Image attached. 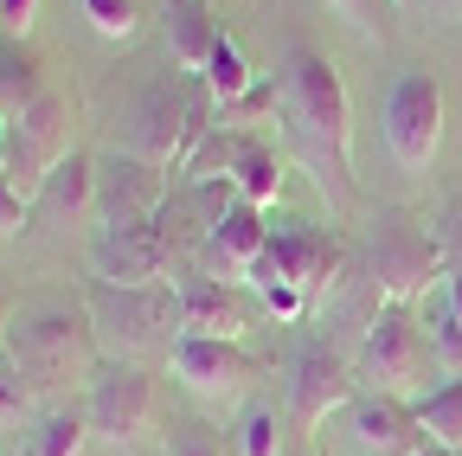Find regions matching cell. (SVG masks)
I'll use <instances>...</instances> for the list:
<instances>
[{"label": "cell", "mask_w": 462, "mask_h": 456, "mask_svg": "<svg viewBox=\"0 0 462 456\" xmlns=\"http://www.w3.org/2000/svg\"><path fill=\"white\" fill-rule=\"evenodd\" d=\"M231 181H238V193H245V200L270 206V200H276V187H282V167H276V148H270L263 135L238 129V161H231Z\"/></svg>", "instance_id": "obj_21"}, {"label": "cell", "mask_w": 462, "mask_h": 456, "mask_svg": "<svg viewBox=\"0 0 462 456\" xmlns=\"http://www.w3.org/2000/svg\"><path fill=\"white\" fill-rule=\"evenodd\" d=\"M437 238H443V251H449V270H462V193L443 206V232H437Z\"/></svg>", "instance_id": "obj_32"}, {"label": "cell", "mask_w": 462, "mask_h": 456, "mask_svg": "<svg viewBox=\"0 0 462 456\" xmlns=\"http://www.w3.org/2000/svg\"><path fill=\"white\" fill-rule=\"evenodd\" d=\"M32 398H39V386L14 367V360H0V424H20V418H32Z\"/></svg>", "instance_id": "obj_27"}, {"label": "cell", "mask_w": 462, "mask_h": 456, "mask_svg": "<svg viewBox=\"0 0 462 456\" xmlns=\"http://www.w3.org/2000/svg\"><path fill=\"white\" fill-rule=\"evenodd\" d=\"M437 7H443V14H462V0H437Z\"/></svg>", "instance_id": "obj_37"}, {"label": "cell", "mask_w": 462, "mask_h": 456, "mask_svg": "<svg viewBox=\"0 0 462 456\" xmlns=\"http://www.w3.org/2000/svg\"><path fill=\"white\" fill-rule=\"evenodd\" d=\"M251 283L263 290V283H289V290L302 296H340L346 283V238L328 232V225H276Z\"/></svg>", "instance_id": "obj_5"}, {"label": "cell", "mask_w": 462, "mask_h": 456, "mask_svg": "<svg viewBox=\"0 0 462 456\" xmlns=\"http://www.w3.org/2000/svg\"><path fill=\"white\" fill-rule=\"evenodd\" d=\"M354 392H360L354 354H340L334 340H315V348H302L296 379H289V424H296V431H315L328 412L354 405Z\"/></svg>", "instance_id": "obj_13"}, {"label": "cell", "mask_w": 462, "mask_h": 456, "mask_svg": "<svg viewBox=\"0 0 462 456\" xmlns=\"http://www.w3.org/2000/svg\"><path fill=\"white\" fill-rule=\"evenodd\" d=\"M71 123H78V97L71 90H45L26 116L7 123V187L32 206L39 187L51 181V167L71 154Z\"/></svg>", "instance_id": "obj_6"}, {"label": "cell", "mask_w": 462, "mask_h": 456, "mask_svg": "<svg viewBox=\"0 0 462 456\" xmlns=\"http://www.w3.org/2000/svg\"><path fill=\"white\" fill-rule=\"evenodd\" d=\"M90 270L97 283H123V290H154V283H173V251L161 238V225H103L90 245Z\"/></svg>", "instance_id": "obj_12"}, {"label": "cell", "mask_w": 462, "mask_h": 456, "mask_svg": "<svg viewBox=\"0 0 462 456\" xmlns=\"http://www.w3.org/2000/svg\"><path fill=\"white\" fill-rule=\"evenodd\" d=\"M0 181H7V116H0Z\"/></svg>", "instance_id": "obj_36"}, {"label": "cell", "mask_w": 462, "mask_h": 456, "mask_svg": "<svg viewBox=\"0 0 462 456\" xmlns=\"http://www.w3.org/2000/svg\"><path fill=\"white\" fill-rule=\"evenodd\" d=\"M437 142H443V84L430 65H411L385 90V148L398 167L418 174V167H430Z\"/></svg>", "instance_id": "obj_8"}, {"label": "cell", "mask_w": 462, "mask_h": 456, "mask_svg": "<svg viewBox=\"0 0 462 456\" xmlns=\"http://www.w3.org/2000/svg\"><path fill=\"white\" fill-rule=\"evenodd\" d=\"M161 26H167V51H173V65H180L187 78H199L212 65V51H218V20L206 0H161Z\"/></svg>", "instance_id": "obj_18"}, {"label": "cell", "mask_w": 462, "mask_h": 456, "mask_svg": "<svg viewBox=\"0 0 462 456\" xmlns=\"http://www.w3.org/2000/svg\"><path fill=\"white\" fill-rule=\"evenodd\" d=\"M443 290H449V302H456V315H462V270H449V276H443Z\"/></svg>", "instance_id": "obj_34"}, {"label": "cell", "mask_w": 462, "mask_h": 456, "mask_svg": "<svg viewBox=\"0 0 462 456\" xmlns=\"http://www.w3.org/2000/svg\"><path fill=\"white\" fill-rule=\"evenodd\" d=\"M424 354H430V340H424V321L411 315V302H385L366 334H360V348H354V373L366 379V392H398V398H411L418 373H424Z\"/></svg>", "instance_id": "obj_7"}, {"label": "cell", "mask_w": 462, "mask_h": 456, "mask_svg": "<svg viewBox=\"0 0 462 456\" xmlns=\"http://www.w3.org/2000/svg\"><path fill=\"white\" fill-rule=\"evenodd\" d=\"M7 360L39 386H71V373H97V328L84 309H26L7 328Z\"/></svg>", "instance_id": "obj_4"}, {"label": "cell", "mask_w": 462, "mask_h": 456, "mask_svg": "<svg viewBox=\"0 0 462 456\" xmlns=\"http://www.w3.org/2000/svg\"><path fill=\"white\" fill-rule=\"evenodd\" d=\"M328 7H334V14H346L360 33H379V26H385V0H328Z\"/></svg>", "instance_id": "obj_30"}, {"label": "cell", "mask_w": 462, "mask_h": 456, "mask_svg": "<svg viewBox=\"0 0 462 456\" xmlns=\"http://www.w3.org/2000/svg\"><path fill=\"white\" fill-rule=\"evenodd\" d=\"M449 276V251L411 206H379L366 219V283L385 302H418Z\"/></svg>", "instance_id": "obj_3"}, {"label": "cell", "mask_w": 462, "mask_h": 456, "mask_svg": "<svg viewBox=\"0 0 462 456\" xmlns=\"http://www.w3.org/2000/svg\"><path fill=\"white\" fill-rule=\"evenodd\" d=\"M263 245H270V219H263V206H257V200H238V206H231V212L212 225V238H206V251H199L193 270H206V276H218V283H238V276L251 283Z\"/></svg>", "instance_id": "obj_16"}, {"label": "cell", "mask_w": 462, "mask_h": 456, "mask_svg": "<svg viewBox=\"0 0 462 456\" xmlns=\"http://www.w3.org/2000/svg\"><path fill=\"white\" fill-rule=\"evenodd\" d=\"M84 14H90V26H97L103 39H129V33L142 26V7H135V0H84Z\"/></svg>", "instance_id": "obj_29"}, {"label": "cell", "mask_w": 462, "mask_h": 456, "mask_svg": "<svg viewBox=\"0 0 462 456\" xmlns=\"http://www.w3.org/2000/svg\"><path fill=\"white\" fill-rule=\"evenodd\" d=\"M276 97H282V116L302 142V161L315 187L328 193L334 212H354L360 193H354V103H346V84L340 71L321 59V51L296 45L289 65L276 78Z\"/></svg>", "instance_id": "obj_1"}, {"label": "cell", "mask_w": 462, "mask_h": 456, "mask_svg": "<svg viewBox=\"0 0 462 456\" xmlns=\"http://www.w3.org/2000/svg\"><path fill=\"white\" fill-rule=\"evenodd\" d=\"M32 14H39V0H0V39H26Z\"/></svg>", "instance_id": "obj_31"}, {"label": "cell", "mask_w": 462, "mask_h": 456, "mask_svg": "<svg viewBox=\"0 0 462 456\" xmlns=\"http://www.w3.org/2000/svg\"><path fill=\"white\" fill-rule=\"evenodd\" d=\"M161 456H225V437L199 412H173L161 431Z\"/></svg>", "instance_id": "obj_26"}, {"label": "cell", "mask_w": 462, "mask_h": 456, "mask_svg": "<svg viewBox=\"0 0 462 456\" xmlns=\"http://www.w3.org/2000/svg\"><path fill=\"white\" fill-rule=\"evenodd\" d=\"M84 412H90V437H109L116 450L135 443L154 424V373L142 360H103L90 373Z\"/></svg>", "instance_id": "obj_10"}, {"label": "cell", "mask_w": 462, "mask_h": 456, "mask_svg": "<svg viewBox=\"0 0 462 456\" xmlns=\"http://www.w3.org/2000/svg\"><path fill=\"white\" fill-rule=\"evenodd\" d=\"M199 84H206V90L218 97V109H225V103H238V97H245V90L257 84V71L245 65V51L231 45V39H218V51H212V65L199 71Z\"/></svg>", "instance_id": "obj_25"}, {"label": "cell", "mask_w": 462, "mask_h": 456, "mask_svg": "<svg viewBox=\"0 0 462 456\" xmlns=\"http://www.w3.org/2000/svg\"><path fill=\"white\" fill-rule=\"evenodd\" d=\"M39 212H51V219H78V212H90L97 206V154H84V148H71L65 161L51 167V181L39 187V200H32Z\"/></svg>", "instance_id": "obj_19"}, {"label": "cell", "mask_w": 462, "mask_h": 456, "mask_svg": "<svg viewBox=\"0 0 462 456\" xmlns=\"http://www.w3.org/2000/svg\"><path fill=\"white\" fill-rule=\"evenodd\" d=\"M7 328H14V315H7V302H0V360H7Z\"/></svg>", "instance_id": "obj_35"}, {"label": "cell", "mask_w": 462, "mask_h": 456, "mask_svg": "<svg viewBox=\"0 0 462 456\" xmlns=\"http://www.w3.org/2000/svg\"><path fill=\"white\" fill-rule=\"evenodd\" d=\"M180 328L187 334H212V340H238L245 328V302L231 283L206 276V270H187L180 276Z\"/></svg>", "instance_id": "obj_17"}, {"label": "cell", "mask_w": 462, "mask_h": 456, "mask_svg": "<svg viewBox=\"0 0 462 456\" xmlns=\"http://www.w3.org/2000/svg\"><path fill=\"white\" fill-rule=\"evenodd\" d=\"M84 315L97 328V348L109 360H154L173 354L180 340V283H154V290H123V283H97L84 290Z\"/></svg>", "instance_id": "obj_2"}, {"label": "cell", "mask_w": 462, "mask_h": 456, "mask_svg": "<svg viewBox=\"0 0 462 456\" xmlns=\"http://www.w3.org/2000/svg\"><path fill=\"white\" fill-rule=\"evenodd\" d=\"M346 418H354V443L366 456H424L430 450V431L418 424L411 398H398V392H354Z\"/></svg>", "instance_id": "obj_15"}, {"label": "cell", "mask_w": 462, "mask_h": 456, "mask_svg": "<svg viewBox=\"0 0 462 456\" xmlns=\"http://www.w3.org/2000/svg\"><path fill=\"white\" fill-rule=\"evenodd\" d=\"M187 90L193 78H154L135 109H129V154L154 161L173 174V154H180V129H187Z\"/></svg>", "instance_id": "obj_14"}, {"label": "cell", "mask_w": 462, "mask_h": 456, "mask_svg": "<svg viewBox=\"0 0 462 456\" xmlns=\"http://www.w3.org/2000/svg\"><path fill=\"white\" fill-rule=\"evenodd\" d=\"M418 321H424L430 354H437L449 373H462V315H456V302H449V290H443V283H437L430 296H418Z\"/></svg>", "instance_id": "obj_23"}, {"label": "cell", "mask_w": 462, "mask_h": 456, "mask_svg": "<svg viewBox=\"0 0 462 456\" xmlns=\"http://www.w3.org/2000/svg\"><path fill=\"white\" fill-rule=\"evenodd\" d=\"M20 225H26V200H20L7 181H0V238H14Z\"/></svg>", "instance_id": "obj_33"}, {"label": "cell", "mask_w": 462, "mask_h": 456, "mask_svg": "<svg viewBox=\"0 0 462 456\" xmlns=\"http://www.w3.org/2000/svg\"><path fill=\"white\" fill-rule=\"evenodd\" d=\"M84 443H90V412L71 405V412H45L20 456H84Z\"/></svg>", "instance_id": "obj_24"}, {"label": "cell", "mask_w": 462, "mask_h": 456, "mask_svg": "<svg viewBox=\"0 0 462 456\" xmlns=\"http://www.w3.org/2000/svg\"><path fill=\"white\" fill-rule=\"evenodd\" d=\"M276 443H282L276 412H270V405H251V412L238 418V450H245V456H276Z\"/></svg>", "instance_id": "obj_28"}, {"label": "cell", "mask_w": 462, "mask_h": 456, "mask_svg": "<svg viewBox=\"0 0 462 456\" xmlns=\"http://www.w3.org/2000/svg\"><path fill=\"white\" fill-rule=\"evenodd\" d=\"M51 84H45V65H39V51L26 45V39H7L0 45V116H26V109L45 97Z\"/></svg>", "instance_id": "obj_20"}, {"label": "cell", "mask_w": 462, "mask_h": 456, "mask_svg": "<svg viewBox=\"0 0 462 456\" xmlns=\"http://www.w3.org/2000/svg\"><path fill=\"white\" fill-rule=\"evenodd\" d=\"M173 379H180L193 398H206V405H238V398L263 379V360L245 354L238 340H212V334H180L167 354Z\"/></svg>", "instance_id": "obj_9"}, {"label": "cell", "mask_w": 462, "mask_h": 456, "mask_svg": "<svg viewBox=\"0 0 462 456\" xmlns=\"http://www.w3.org/2000/svg\"><path fill=\"white\" fill-rule=\"evenodd\" d=\"M392 7H411V0H392Z\"/></svg>", "instance_id": "obj_39"}, {"label": "cell", "mask_w": 462, "mask_h": 456, "mask_svg": "<svg viewBox=\"0 0 462 456\" xmlns=\"http://www.w3.org/2000/svg\"><path fill=\"white\" fill-rule=\"evenodd\" d=\"M173 193V174L129 148H116V154H97V219L103 225H148L161 219Z\"/></svg>", "instance_id": "obj_11"}, {"label": "cell", "mask_w": 462, "mask_h": 456, "mask_svg": "<svg viewBox=\"0 0 462 456\" xmlns=\"http://www.w3.org/2000/svg\"><path fill=\"white\" fill-rule=\"evenodd\" d=\"M424 456H456V450H443V443H430V450H424Z\"/></svg>", "instance_id": "obj_38"}, {"label": "cell", "mask_w": 462, "mask_h": 456, "mask_svg": "<svg viewBox=\"0 0 462 456\" xmlns=\"http://www.w3.org/2000/svg\"><path fill=\"white\" fill-rule=\"evenodd\" d=\"M411 412H418V424L430 431V443L462 450V373L443 379V386H430V392H418V398H411Z\"/></svg>", "instance_id": "obj_22"}]
</instances>
